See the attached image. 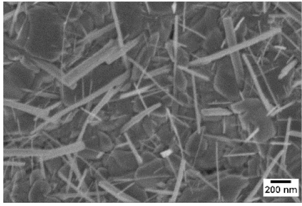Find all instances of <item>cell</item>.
Wrapping results in <instances>:
<instances>
[{
	"mask_svg": "<svg viewBox=\"0 0 302 206\" xmlns=\"http://www.w3.org/2000/svg\"><path fill=\"white\" fill-rule=\"evenodd\" d=\"M276 4L281 12L302 24V12L294 7L291 3L277 2Z\"/></svg>",
	"mask_w": 302,
	"mask_h": 206,
	"instance_id": "cell-4",
	"label": "cell"
},
{
	"mask_svg": "<svg viewBox=\"0 0 302 206\" xmlns=\"http://www.w3.org/2000/svg\"><path fill=\"white\" fill-rule=\"evenodd\" d=\"M231 60L234 73L238 84H241L244 82L245 75V65L241 53L239 51H233L229 55Z\"/></svg>",
	"mask_w": 302,
	"mask_h": 206,
	"instance_id": "cell-2",
	"label": "cell"
},
{
	"mask_svg": "<svg viewBox=\"0 0 302 206\" xmlns=\"http://www.w3.org/2000/svg\"><path fill=\"white\" fill-rule=\"evenodd\" d=\"M224 31L216 27L208 33L203 41L202 48L208 55L221 50V46L224 40Z\"/></svg>",
	"mask_w": 302,
	"mask_h": 206,
	"instance_id": "cell-1",
	"label": "cell"
},
{
	"mask_svg": "<svg viewBox=\"0 0 302 206\" xmlns=\"http://www.w3.org/2000/svg\"><path fill=\"white\" fill-rule=\"evenodd\" d=\"M191 61V54L185 48L178 46L175 51L173 64L176 65L181 68H188Z\"/></svg>",
	"mask_w": 302,
	"mask_h": 206,
	"instance_id": "cell-5",
	"label": "cell"
},
{
	"mask_svg": "<svg viewBox=\"0 0 302 206\" xmlns=\"http://www.w3.org/2000/svg\"><path fill=\"white\" fill-rule=\"evenodd\" d=\"M225 40L227 41L228 48H232L238 44L235 35L234 25L230 18L222 20Z\"/></svg>",
	"mask_w": 302,
	"mask_h": 206,
	"instance_id": "cell-3",
	"label": "cell"
}]
</instances>
